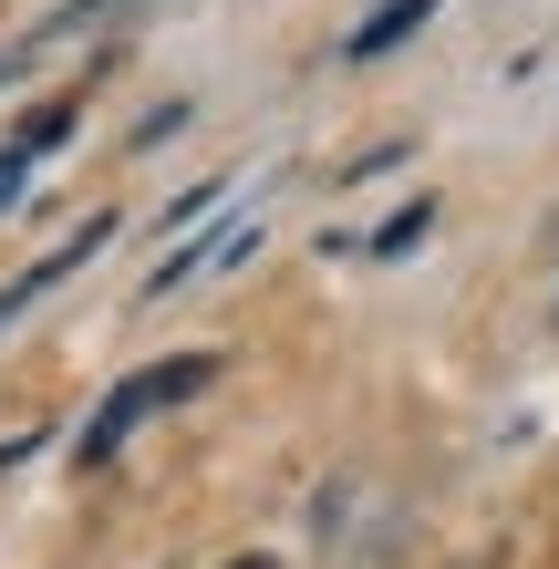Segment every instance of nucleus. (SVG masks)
I'll use <instances>...</instances> for the list:
<instances>
[{"mask_svg": "<svg viewBox=\"0 0 559 569\" xmlns=\"http://www.w3.org/2000/svg\"><path fill=\"white\" fill-rule=\"evenodd\" d=\"M21 187H31V156H21V146H0V208H11Z\"/></svg>", "mask_w": 559, "mask_h": 569, "instance_id": "obj_6", "label": "nucleus"}, {"mask_svg": "<svg viewBox=\"0 0 559 569\" xmlns=\"http://www.w3.org/2000/svg\"><path fill=\"white\" fill-rule=\"evenodd\" d=\"M11 456H31V446H0V466H11Z\"/></svg>", "mask_w": 559, "mask_h": 569, "instance_id": "obj_7", "label": "nucleus"}, {"mask_svg": "<svg viewBox=\"0 0 559 569\" xmlns=\"http://www.w3.org/2000/svg\"><path fill=\"white\" fill-rule=\"evenodd\" d=\"M415 21H436V0H383V11H363V31H352L342 52H352V62H383V52L405 42Z\"/></svg>", "mask_w": 559, "mask_h": 569, "instance_id": "obj_3", "label": "nucleus"}, {"mask_svg": "<svg viewBox=\"0 0 559 569\" xmlns=\"http://www.w3.org/2000/svg\"><path fill=\"white\" fill-rule=\"evenodd\" d=\"M415 239H425V208H405V218H393V228H383V239H373V249H383V259H405Z\"/></svg>", "mask_w": 559, "mask_h": 569, "instance_id": "obj_5", "label": "nucleus"}, {"mask_svg": "<svg viewBox=\"0 0 559 569\" xmlns=\"http://www.w3.org/2000/svg\"><path fill=\"white\" fill-rule=\"evenodd\" d=\"M62 136H73V104H31V114H21V136H11V146H21L31 166H42V156H52Z\"/></svg>", "mask_w": 559, "mask_h": 569, "instance_id": "obj_4", "label": "nucleus"}, {"mask_svg": "<svg viewBox=\"0 0 559 569\" xmlns=\"http://www.w3.org/2000/svg\"><path fill=\"white\" fill-rule=\"evenodd\" d=\"M104 239H114V228H104V218H83V228H73V239H62L52 259H31V270H21V280H0V321H11V311H21V300H42L52 280H73V270H83V259H93V249H104Z\"/></svg>", "mask_w": 559, "mask_h": 569, "instance_id": "obj_2", "label": "nucleus"}, {"mask_svg": "<svg viewBox=\"0 0 559 569\" xmlns=\"http://www.w3.org/2000/svg\"><path fill=\"white\" fill-rule=\"evenodd\" d=\"M228 569H270V559H228Z\"/></svg>", "mask_w": 559, "mask_h": 569, "instance_id": "obj_8", "label": "nucleus"}, {"mask_svg": "<svg viewBox=\"0 0 559 569\" xmlns=\"http://www.w3.org/2000/svg\"><path fill=\"white\" fill-rule=\"evenodd\" d=\"M208 383H218V352H167V362H146V373H124L104 405H93V425H83V466H114L146 415H167V405H187V393H208Z\"/></svg>", "mask_w": 559, "mask_h": 569, "instance_id": "obj_1", "label": "nucleus"}]
</instances>
